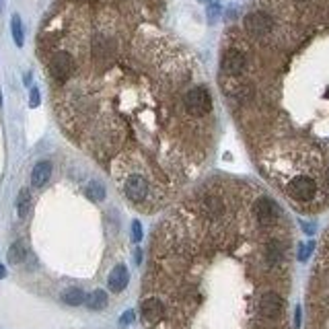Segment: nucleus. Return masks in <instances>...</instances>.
<instances>
[{
  "label": "nucleus",
  "instance_id": "obj_1",
  "mask_svg": "<svg viewBox=\"0 0 329 329\" xmlns=\"http://www.w3.org/2000/svg\"><path fill=\"white\" fill-rule=\"evenodd\" d=\"M183 274L179 329H288L268 317V290L286 286L288 231L280 204L243 181L200 190L175 237Z\"/></svg>",
  "mask_w": 329,
  "mask_h": 329
},
{
  "label": "nucleus",
  "instance_id": "obj_18",
  "mask_svg": "<svg viewBox=\"0 0 329 329\" xmlns=\"http://www.w3.org/2000/svg\"><path fill=\"white\" fill-rule=\"evenodd\" d=\"M29 105H31V107H37V105H39V91H37V89H31V99H29Z\"/></svg>",
  "mask_w": 329,
  "mask_h": 329
},
{
  "label": "nucleus",
  "instance_id": "obj_5",
  "mask_svg": "<svg viewBox=\"0 0 329 329\" xmlns=\"http://www.w3.org/2000/svg\"><path fill=\"white\" fill-rule=\"evenodd\" d=\"M220 70L222 76H241L247 70V58L239 48H229L224 50L220 58Z\"/></svg>",
  "mask_w": 329,
  "mask_h": 329
},
{
  "label": "nucleus",
  "instance_id": "obj_8",
  "mask_svg": "<svg viewBox=\"0 0 329 329\" xmlns=\"http://www.w3.org/2000/svg\"><path fill=\"white\" fill-rule=\"evenodd\" d=\"M164 317V304L158 298H146L142 302V319L148 325H156L160 323Z\"/></svg>",
  "mask_w": 329,
  "mask_h": 329
},
{
  "label": "nucleus",
  "instance_id": "obj_11",
  "mask_svg": "<svg viewBox=\"0 0 329 329\" xmlns=\"http://www.w3.org/2000/svg\"><path fill=\"white\" fill-rule=\"evenodd\" d=\"M85 302H87V306H89L91 311H101V309H105V304H107V294H105L103 290H93V292L85 298Z\"/></svg>",
  "mask_w": 329,
  "mask_h": 329
},
{
  "label": "nucleus",
  "instance_id": "obj_6",
  "mask_svg": "<svg viewBox=\"0 0 329 329\" xmlns=\"http://www.w3.org/2000/svg\"><path fill=\"white\" fill-rule=\"evenodd\" d=\"M50 72L58 83H64L74 72V60L68 52H56L50 60Z\"/></svg>",
  "mask_w": 329,
  "mask_h": 329
},
{
  "label": "nucleus",
  "instance_id": "obj_16",
  "mask_svg": "<svg viewBox=\"0 0 329 329\" xmlns=\"http://www.w3.org/2000/svg\"><path fill=\"white\" fill-rule=\"evenodd\" d=\"M87 196H89L93 202H99V200H103V198H105V190H103V186H101V183L91 181V183L87 186Z\"/></svg>",
  "mask_w": 329,
  "mask_h": 329
},
{
  "label": "nucleus",
  "instance_id": "obj_9",
  "mask_svg": "<svg viewBox=\"0 0 329 329\" xmlns=\"http://www.w3.org/2000/svg\"><path fill=\"white\" fill-rule=\"evenodd\" d=\"M128 280H130V276H128L126 265H117V268H113V272L109 274V288H111L113 292H121V290L128 286Z\"/></svg>",
  "mask_w": 329,
  "mask_h": 329
},
{
  "label": "nucleus",
  "instance_id": "obj_22",
  "mask_svg": "<svg viewBox=\"0 0 329 329\" xmlns=\"http://www.w3.org/2000/svg\"><path fill=\"white\" fill-rule=\"evenodd\" d=\"M0 105H3V95H0Z\"/></svg>",
  "mask_w": 329,
  "mask_h": 329
},
{
  "label": "nucleus",
  "instance_id": "obj_3",
  "mask_svg": "<svg viewBox=\"0 0 329 329\" xmlns=\"http://www.w3.org/2000/svg\"><path fill=\"white\" fill-rule=\"evenodd\" d=\"M243 29L247 33L249 39L253 42H259L263 37H268L274 29V17L270 11H263V9H257V11H251L245 15L243 19Z\"/></svg>",
  "mask_w": 329,
  "mask_h": 329
},
{
  "label": "nucleus",
  "instance_id": "obj_19",
  "mask_svg": "<svg viewBox=\"0 0 329 329\" xmlns=\"http://www.w3.org/2000/svg\"><path fill=\"white\" fill-rule=\"evenodd\" d=\"M132 319H134V313H132V311H128V313H126V315L119 319V323L126 327V325H130V321H132Z\"/></svg>",
  "mask_w": 329,
  "mask_h": 329
},
{
  "label": "nucleus",
  "instance_id": "obj_17",
  "mask_svg": "<svg viewBox=\"0 0 329 329\" xmlns=\"http://www.w3.org/2000/svg\"><path fill=\"white\" fill-rule=\"evenodd\" d=\"M132 237H134V241L138 243V241H142V224L138 222V220H134L132 222Z\"/></svg>",
  "mask_w": 329,
  "mask_h": 329
},
{
  "label": "nucleus",
  "instance_id": "obj_20",
  "mask_svg": "<svg viewBox=\"0 0 329 329\" xmlns=\"http://www.w3.org/2000/svg\"><path fill=\"white\" fill-rule=\"evenodd\" d=\"M7 276V270H5V265H0V278H5Z\"/></svg>",
  "mask_w": 329,
  "mask_h": 329
},
{
  "label": "nucleus",
  "instance_id": "obj_13",
  "mask_svg": "<svg viewBox=\"0 0 329 329\" xmlns=\"http://www.w3.org/2000/svg\"><path fill=\"white\" fill-rule=\"evenodd\" d=\"M85 292L80 290V288H68V290H64V294H62V300L66 302V304H70V306H78V304H83L85 302Z\"/></svg>",
  "mask_w": 329,
  "mask_h": 329
},
{
  "label": "nucleus",
  "instance_id": "obj_7",
  "mask_svg": "<svg viewBox=\"0 0 329 329\" xmlns=\"http://www.w3.org/2000/svg\"><path fill=\"white\" fill-rule=\"evenodd\" d=\"M124 190H126V196L132 202H142L146 198V194H148V183H146V179L142 175H130L126 186H124Z\"/></svg>",
  "mask_w": 329,
  "mask_h": 329
},
{
  "label": "nucleus",
  "instance_id": "obj_23",
  "mask_svg": "<svg viewBox=\"0 0 329 329\" xmlns=\"http://www.w3.org/2000/svg\"><path fill=\"white\" fill-rule=\"evenodd\" d=\"M206 3H212V0H206Z\"/></svg>",
  "mask_w": 329,
  "mask_h": 329
},
{
  "label": "nucleus",
  "instance_id": "obj_15",
  "mask_svg": "<svg viewBox=\"0 0 329 329\" xmlns=\"http://www.w3.org/2000/svg\"><path fill=\"white\" fill-rule=\"evenodd\" d=\"M29 206H31V196H29L27 190H21V194L17 198V212H19V216H27Z\"/></svg>",
  "mask_w": 329,
  "mask_h": 329
},
{
  "label": "nucleus",
  "instance_id": "obj_10",
  "mask_svg": "<svg viewBox=\"0 0 329 329\" xmlns=\"http://www.w3.org/2000/svg\"><path fill=\"white\" fill-rule=\"evenodd\" d=\"M50 175H52V162H48V160H42V162H37L35 167H33V173H31V183L35 186V188H42L48 179H50Z\"/></svg>",
  "mask_w": 329,
  "mask_h": 329
},
{
  "label": "nucleus",
  "instance_id": "obj_14",
  "mask_svg": "<svg viewBox=\"0 0 329 329\" xmlns=\"http://www.w3.org/2000/svg\"><path fill=\"white\" fill-rule=\"evenodd\" d=\"M11 31H13L15 44L21 48L23 42H25V35H23V23H21V17H19V15H13V19H11Z\"/></svg>",
  "mask_w": 329,
  "mask_h": 329
},
{
  "label": "nucleus",
  "instance_id": "obj_21",
  "mask_svg": "<svg viewBox=\"0 0 329 329\" xmlns=\"http://www.w3.org/2000/svg\"><path fill=\"white\" fill-rule=\"evenodd\" d=\"M290 3H294V5H304V3H309V0H290Z\"/></svg>",
  "mask_w": 329,
  "mask_h": 329
},
{
  "label": "nucleus",
  "instance_id": "obj_4",
  "mask_svg": "<svg viewBox=\"0 0 329 329\" xmlns=\"http://www.w3.org/2000/svg\"><path fill=\"white\" fill-rule=\"evenodd\" d=\"M183 107L192 117H206L212 111V97L206 87H192L183 97Z\"/></svg>",
  "mask_w": 329,
  "mask_h": 329
},
{
  "label": "nucleus",
  "instance_id": "obj_12",
  "mask_svg": "<svg viewBox=\"0 0 329 329\" xmlns=\"http://www.w3.org/2000/svg\"><path fill=\"white\" fill-rule=\"evenodd\" d=\"M25 257H27V247H25V243H23V241L13 243L11 249H9V261L17 265V263H21Z\"/></svg>",
  "mask_w": 329,
  "mask_h": 329
},
{
  "label": "nucleus",
  "instance_id": "obj_2",
  "mask_svg": "<svg viewBox=\"0 0 329 329\" xmlns=\"http://www.w3.org/2000/svg\"><path fill=\"white\" fill-rule=\"evenodd\" d=\"M311 323L309 329H329V229L311 276Z\"/></svg>",
  "mask_w": 329,
  "mask_h": 329
}]
</instances>
